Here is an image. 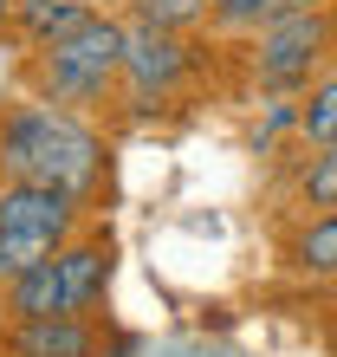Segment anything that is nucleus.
<instances>
[{
    "label": "nucleus",
    "mask_w": 337,
    "mask_h": 357,
    "mask_svg": "<svg viewBox=\"0 0 337 357\" xmlns=\"http://www.w3.org/2000/svg\"><path fill=\"white\" fill-rule=\"evenodd\" d=\"M0 182H52L91 202L104 182V137L78 111L19 98L0 111Z\"/></svg>",
    "instance_id": "nucleus-1"
},
{
    "label": "nucleus",
    "mask_w": 337,
    "mask_h": 357,
    "mask_svg": "<svg viewBox=\"0 0 337 357\" xmlns=\"http://www.w3.org/2000/svg\"><path fill=\"white\" fill-rule=\"evenodd\" d=\"M123 39H130V20L117 13H91L72 39L33 52V91L58 104V111H84V104H104L123 85Z\"/></svg>",
    "instance_id": "nucleus-2"
},
{
    "label": "nucleus",
    "mask_w": 337,
    "mask_h": 357,
    "mask_svg": "<svg viewBox=\"0 0 337 357\" xmlns=\"http://www.w3.org/2000/svg\"><path fill=\"white\" fill-rule=\"evenodd\" d=\"M337 46V20L324 7H305L292 20H272V26H260V39H253V78H260L266 91H305L311 72L331 59Z\"/></svg>",
    "instance_id": "nucleus-3"
},
{
    "label": "nucleus",
    "mask_w": 337,
    "mask_h": 357,
    "mask_svg": "<svg viewBox=\"0 0 337 357\" xmlns=\"http://www.w3.org/2000/svg\"><path fill=\"white\" fill-rule=\"evenodd\" d=\"M195 72V46L175 26H143L130 20V39H123V91H130L136 111H156L182 91V78Z\"/></svg>",
    "instance_id": "nucleus-4"
},
{
    "label": "nucleus",
    "mask_w": 337,
    "mask_h": 357,
    "mask_svg": "<svg viewBox=\"0 0 337 357\" xmlns=\"http://www.w3.org/2000/svg\"><path fill=\"white\" fill-rule=\"evenodd\" d=\"M84 221V202L72 188H52V182H0V227L13 234H33L46 247H65Z\"/></svg>",
    "instance_id": "nucleus-5"
},
{
    "label": "nucleus",
    "mask_w": 337,
    "mask_h": 357,
    "mask_svg": "<svg viewBox=\"0 0 337 357\" xmlns=\"http://www.w3.org/2000/svg\"><path fill=\"white\" fill-rule=\"evenodd\" d=\"M111 292V241H65L58 247V305L91 319Z\"/></svg>",
    "instance_id": "nucleus-6"
},
{
    "label": "nucleus",
    "mask_w": 337,
    "mask_h": 357,
    "mask_svg": "<svg viewBox=\"0 0 337 357\" xmlns=\"http://www.w3.org/2000/svg\"><path fill=\"white\" fill-rule=\"evenodd\" d=\"M7 351L13 357H97V325L78 319V312L26 319V325H7Z\"/></svg>",
    "instance_id": "nucleus-7"
},
{
    "label": "nucleus",
    "mask_w": 337,
    "mask_h": 357,
    "mask_svg": "<svg viewBox=\"0 0 337 357\" xmlns=\"http://www.w3.org/2000/svg\"><path fill=\"white\" fill-rule=\"evenodd\" d=\"M91 13H97L91 0H13V26H19V39H26L33 52H39V46H58V39H72Z\"/></svg>",
    "instance_id": "nucleus-8"
},
{
    "label": "nucleus",
    "mask_w": 337,
    "mask_h": 357,
    "mask_svg": "<svg viewBox=\"0 0 337 357\" xmlns=\"http://www.w3.org/2000/svg\"><path fill=\"white\" fill-rule=\"evenodd\" d=\"M285 266L299 280H337V208L305 215V227L285 241Z\"/></svg>",
    "instance_id": "nucleus-9"
},
{
    "label": "nucleus",
    "mask_w": 337,
    "mask_h": 357,
    "mask_svg": "<svg viewBox=\"0 0 337 357\" xmlns=\"http://www.w3.org/2000/svg\"><path fill=\"white\" fill-rule=\"evenodd\" d=\"M0 305H7V325H26V319H52V312H65V305H58V254L39 260V266H26L19 280H7V286H0Z\"/></svg>",
    "instance_id": "nucleus-10"
},
{
    "label": "nucleus",
    "mask_w": 337,
    "mask_h": 357,
    "mask_svg": "<svg viewBox=\"0 0 337 357\" xmlns=\"http://www.w3.org/2000/svg\"><path fill=\"white\" fill-rule=\"evenodd\" d=\"M299 137L311 150H331L337 143V72L311 78V91L299 98Z\"/></svg>",
    "instance_id": "nucleus-11"
},
{
    "label": "nucleus",
    "mask_w": 337,
    "mask_h": 357,
    "mask_svg": "<svg viewBox=\"0 0 337 357\" xmlns=\"http://www.w3.org/2000/svg\"><path fill=\"white\" fill-rule=\"evenodd\" d=\"M299 202L311 208V215L337 208V143L331 150H311V162L299 169Z\"/></svg>",
    "instance_id": "nucleus-12"
},
{
    "label": "nucleus",
    "mask_w": 337,
    "mask_h": 357,
    "mask_svg": "<svg viewBox=\"0 0 337 357\" xmlns=\"http://www.w3.org/2000/svg\"><path fill=\"white\" fill-rule=\"evenodd\" d=\"M123 7H130V20H143V26H175V33L207 20V0H123Z\"/></svg>",
    "instance_id": "nucleus-13"
},
{
    "label": "nucleus",
    "mask_w": 337,
    "mask_h": 357,
    "mask_svg": "<svg viewBox=\"0 0 337 357\" xmlns=\"http://www.w3.org/2000/svg\"><path fill=\"white\" fill-rule=\"evenodd\" d=\"M207 20L246 33V26H260V20H266V0H207Z\"/></svg>",
    "instance_id": "nucleus-14"
},
{
    "label": "nucleus",
    "mask_w": 337,
    "mask_h": 357,
    "mask_svg": "<svg viewBox=\"0 0 337 357\" xmlns=\"http://www.w3.org/2000/svg\"><path fill=\"white\" fill-rule=\"evenodd\" d=\"M7 20H13V0H0V26H7Z\"/></svg>",
    "instance_id": "nucleus-15"
},
{
    "label": "nucleus",
    "mask_w": 337,
    "mask_h": 357,
    "mask_svg": "<svg viewBox=\"0 0 337 357\" xmlns=\"http://www.w3.org/2000/svg\"><path fill=\"white\" fill-rule=\"evenodd\" d=\"M91 7H97V13H104V7H123V0H91Z\"/></svg>",
    "instance_id": "nucleus-16"
},
{
    "label": "nucleus",
    "mask_w": 337,
    "mask_h": 357,
    "mask_svg": "<svg viewBox=\"0 0 337 357\" xmlns=\"http://www.w3.org/2000/svg\"><path fill=\"white\" fill-rule=\"evenodd\" d=\"M0 357H13V351H7V344H0Z\"/></svg>",
    "instance_id": "nucleus-17"
}]
</instances>
